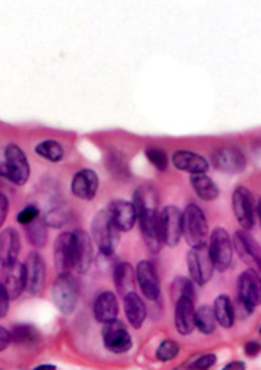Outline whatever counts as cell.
Wrapping results in <instances>:
<instances>
[{
	"label": "cell",
	"mask_w": 261,
	"mask_h": 370,
	"mask_svg": "<svg viewBox=\"0 0 261 370\" xmlns=\"http://www.w3.org/2000/svg\"><path fill=\"white\" fill-rule=\"evenodd\" d=\"M119 233L121 231H119L116 223L113 221L108 209H102L94 215L93 223H91V234H93L96 245L103 256L110 257L115 254L119 240H121Z\"/></svg>",
	"instance_id": "1"
},
{
	"label": "cell",
	"mask_w": 261,
	"mask_h": 370,
	"mask_svg": "<svg viewBox=\"0 0 261 370\" xmlns=\"http://www.w3.org/2000/svg\"><path fill=\"white\" fill-rule=\"evenodd\" d=\"M182 233L191 248L207 247L208 223L207 216L197 204H189L182 212Z\"/></svg>",
	"instance_id": "2"
},
{
	"label": "cell",
	"mask_w": 261,
	"mask_h": 370,
	"mask_svg": "<svg viewBox=\"0 0 261 370\" xmlns=\"http://www.w3.org/2000/svg\"><path fill=\"white\" fill-rule=\"evenodd\" d=\"M79 283L70 273L58 275L52 285V298L61 314H72L79 303Z\"/></svg>",
	"instance_id": "3"
},
{
	"label": "cell",
	"mask_w": 261,
	"mask_h": 370,
	"mask_svg": "<svg viewBox=\"0 0 261 370\" xmlns=\"http://www.w3.org/2000/svg\"><path fill=\"white\" fill-rule=\"evenodd\" d=\"M5 179L14 185H24L30 178V165L25 152L18 144H5Z\"/></svg>",
	"instance_id": "4"
},
{
	"label": "cell",
	"mask_w": 261,
	"mask_h": 370,
	"mask_svg": "<svg viewBox=\"0 0 261 370\" xmlns=\"http://www.w3.org/2000/svg\"><path fill=\"white\" fill-rule=\"evenodd\" d=\"M208 249L216 270L225 271L230 267L231 261H234V242L224 228H216L210 234Z\"/></svg>",
	"instance_id": "5"
},
{
	"label": "cell",
	"mask_w": 261,
	"mask_h": 370,
	"mask_svg": "<svg viewBox=\"0 0 261 370\" xmlns=\"http://www.w3.org/2000/svg\"><path fill=\"white\" fill-rule=\"evenodd\" d=\"M186 264H188V271L191 281L197 285L207 284L211 276H213L215 264L211 259L208 245L202 248H191L186 256Z\"/></svg>",
	"instance_id": "6"
},
{
	"label": "cell",
	"mask_w": 261,
	"mask_h": 370,
	"mask_svg": "<svg viewBox=\"0 0 261 370\" xmlns=\"http://www.w3.org/2000/svg\"><path fill=\"white\" fill-rule=\"evenodd\" d=\"M231 207L239 226L244 231H250L255 226V216H257V207L255 201L249 188L246 187H236L234 195H231Z\"/></svg>",
	"instance_id": "7"
},
{
	"label": "cell",
	"mask_w": 261,
	"mask_h": 370,
	"mask_svg": "<svg viewBox=\"0 0 261 370\" xmlns=\"http://www.w3.org/2000/svg\"><path fill=\"white\" fill-rule=\"evenodd\" d=\"M102 339L105 348L115 354H124L130 352L133 347V339L129 330H127V326L117 319L103 325Z\"/></svg>",
	"instance_id": "8"
},
{
	"label": "cell",
	"mask_w": 261,
	"mask_h": 370,
	"mask_svg": "<svg viewBox=\"0 0 261 370\" xmlns=\"http://www.w3.org/2000/svg\"><path fill=\"white\" fill-rule=\"evenodd\" d=\"M160 233L167 247H177L182 239V211L177 206H166L160 211Z\"/></svg>",
	"instance_id": "9"
},
{
	"label": "cell",
	"mask_w": 261,
	"mask_h": 370,
	"mask_svg": "<svg viewBox=\"0 0 261 370\" xmlns=\"http://www.w3.org/2000/svg\"><path fill=\"white\" fill-rule=\"evenodd\" d=\"M93 259L94 251L89 235L82 229H75L72 233V270L77 273H87L93 265Z\"/></svg>",
	"instance_id": "10"
},
{
	"label": "cell",
	"mask_w": 261,
	"mask_h": 370,
	"mask_svg": "<svg viewBox=\"0 0 261 370\" xmlns=\"http://www.w3.org/2000/svg\"><path fill=\"white\" fill-rule=\"evenodd\" d=\"M238 300L253 311L261 304V276L257 270H244L238 278Z\"/></svg>",
	"instance_id": "11"
},
{
	"label": "cell",
	"mask_w": 261,
	"mask_h": 370,
	"mask_svg": "<svg viewBox=\"0 0 261 370\" xmlns=\"http://www.w3.org/2000/svg\"><path fill=\"white\" fill-rule=\"evenodd\" d=\"M135 270H136V283L144 298L151 300V302L158 300L161 293V284L155 265L151 261H141L138 262Z\"/></svg>",
	"instance_id": "12"
},
{
	"label": "cell",
	"mask_w": 261,
	"mask_h": 370,
	"mask_svg": "<svg viewBox=\"0 0 261 370\" xmlns=\"http://www.w3.org/2000/svg\"><path fill=\"white\" fill-rule=\"evenodd\" d=\"M0 283L4 284L11 300L18 298L27 289L25 265L18 261L10 265H4L2 273H0Z\"/></svg>",
	"instance_id": "13"
},
{
	"label": "cell",
	"mask_w": 261,
	"mask_h": 370,
	"mask_svg": "<svg viewBox=\"0 0 261 370\" xmlns=\"http://www.w3.org/2000/svg\"><path fill=\"white\" fill-rule=\"evenodd\" d=\"M25 275H27V290L32 295H38V293L44 289L46 284V262L42 256L37 251H32L27 256L25 261Z\"/></svg>",
	"instance_id": "14"
},
{
	"label": "cell",
	"mask_w": 261,
	"mask_h": 370,
	"mask_svg": "<svg viewBox=\"0 0 261 370\" xmlns=\"http://www.w3.org/2000/svg\"><path fill=\"white\" fill-rule=\"evenodd\" d=\"M213 164L224 173H241L246 168L244 152L236 146H224L215 151Z\"/></svg>",
	"instance_id": "15"
},
{
	"label": "cell",
	"mask_w": 261,
	"mask_h": 370,
	"mask_svg": "<svg viewBox=\"0 0 261 370\" xmlns=\"http://www.w3.org/2000/svg\"><path fill=\"white\" fill-rule=\"evenodd\" d=\"M171 160L175 168L180 171H186L191 176H194V174H205L210 168V164L205 157L188 149L175 151Z\"/></svg>",
	"instance_id": "16"
},
{
	"label": "cell",
	"mask_w": 261,
	"mask_h": 370,
	"mask_svg": "<svg viewBox=\"0 0 261 370\" xmlns=\"http://www.w3.org/2000/svg\"><path fill=\"white\" fill-rule=\"evenodd\" d=\"M70 190H72L74 197H77L79 199H84V201L93 199L98 190L97 173L89 168H83L80 171H77L72 178Z\"/></svg>",
	"instance_id": "17"
},
{
	"label": "cell",
	"mask_w": 261,
	"mask_h": 370,
	"mask_svg": "<svg viewBox=\"0 0 261 370\" xmlns=\"http://www.w3.org/2000/svg\"><path fill=\"white\" fill-rule=\"evenodd\" d=\"M108 212L111 215L113 221L116 223L119 231H130L138 221L136 209L133 206V202L125 199H115L110 202Z\"/></svg>",
	"instance_id": "18"
},
{
	"label": "cell",
	"mask_w": 261,
	"mask_h": 370,
	"mask_svg": "<svg viewBox=\"0 0 261 370\" xmlns=\"http://www.w3.org/2000/svg\"><path fill=\"white\" fill-rule=\"evenodd\" d=\"M234 248L238 251V254L246 261H250L261 270V247L249 231L239 229L234 235Z\"/></svg>",
	"instance_id": "19"
},
{
	"label": "cell",
	"mask_w": 261,
	"mask_h": 370,
	"mask_svg": "<svg viewBox=\"0 0 261 370\" xmlns=\"http://www.w3.org/2000/svg\"><path fill=\"white\" fill-rule=\"evenodd\" d=\"M93 314L97 322L102 325L116 320L119 314V303L115 293L110 290H103L98 293L93 304Z\"/></svg>",
	"instance_id": "20"
},
{
	"label": "cell",
	"mask_w": 261,
	"mask_h": 370,
	"mask_svg": "<svg viewBox=\"0 0 261 370\" xmlns=\"http://www.w3.org/2000/svg\"><path fill=\"white\" fill-rule=\"evenodd\" d=\"M53 262L58 275L72 270V233H63L55 242Z\"/></svg>",
	"instance_id": "21"
},
{
	"label": "cell",
	"mask_w": 261,
	"mask_h": 370,
	"mask_svg": "<svg viewBox=\"0 0 261 370\" xmlns=\"http://www.w3.org/2000/svg\"><path fill=\"white\" fill-rule=\"evenodd\" d=\"M194 302L191 300H179L175 302L174 325L182 336H189L194 331Z\"/></svg>",
	"instance_id": "22"
},
{
	"label": "cell",
	"mask_w": 261,
	"mask_h": 370,
	"mask_svg": "<svg viewBox=\"0 0 261 370\" xmlns=\"http://www.w3.org/2000/svg\"><path fill=\"white\" fill-rule=\"evenodd\" d=\"M124 311L129 323L135 330H139L144 325L147 317V309L144 300L141 298L136 292H130L124 297Z\"/></svg>",
	"instance_id": "23"
},
{
	"label": "cell",
	"mask_w": 261,
	"mask_h": 370,
	"mask_svg": "<svg viewBox=\"0 0 261 370\" xmlns=\"http://www.w3.org/2000/svg\"><path fill=\"white\" fill-rule=\"evenodd\" d=\"M20 251V239L19 234L13 228L5 229L0 233V264L10 265L18 261Z\"/></svg>",
	"instance_id": "24"
},
{
	"label": "cell",
	"mask_w": 261,
	"mask_h": 370,
	"mask_svg": "<svg viewBox=\"0 0 261 370\" xmlns=\"http://www.w3.org/2000/svg\"><path fill=\"white\" fill-rule=\"evenodd\" d=\"M136 283V270L129 262H119L115 267V284L117 292L125 297L127 293L133 292Z\"/></svg>",
	"instance_id": "25"
},
{
	"label": "cell",
	"mask_w": 261,
	"mask_h": 370,
	"mask_svg": "<svg viewBox=\"0 0 261 370\" xmlns=\"http://www.w3.org/2000/svg\"><path fill=\"white\" fill-rule=\"evenodd\" d=\"M213 311H215V317L216 322L219 323L225 330H229L235 325V309H234V303L229 295H217L213 304Z\"/></svg>",
	"instance_id": "26"
},
{
	"label": "cell",
	"mask_w": 261,
	"mask_h": 370,
	"mask_svg": "<svg viewBox=\"0 0 261 370\" xmlns=\"http://www.w3.org/2000/svg\"><path fill=\"white\" fill-rule=\"evenodd\" d=\"M189 183H191V187L197 197L203 201H213L219 197V188H217L215 180L207 176V174H194L189 179Z\"/></svg>",
	"instance_id": "27"
},
{
	"label": "cell",
	"mask_w": 261,
	"mask_h": 370,
	"mask_svg": "<svg viewBox=\"0 0 261 370\" xmlns=\"http://www.w3.org/2000/svg\"><path fill=\"white\" fill-rule=\"evenodd\" d=\"M216 317H215V311L210 306H200L197 308L194 312V326L199 330L202 334L205 336H210L213 334L216 330Z\"/></svg>",
	"instance_id": "28"
},
{
	"label": "cell",
	"mask_w": 261,
	"mask_h": 370,
	"mask_svg": "<svg viewBox=\"0 0 261 370\" xmlns=\"http://www.w3.org/2000/svg\"><path fill=\"white\" fill-rule=\"evenodd\" d=\"M39 331L32 325H18L14 326L11 333V340L18 345L34 347L39 342Z\"/></svg>",
	"instance_id": "29"
},
{
	"label": "cell",
	"mask_w": 261,
	"mask_h": 370,
	"mask_svg": "<svg viewBox=\"0 0 261 370\" xmlns=\"http://www.w3.org/2000/svg\"><path fill=\"white\" fill-rule=\"evenodd\" d=\"M34 152H37L39 157L46 159L52 164L61 162L63 157H65V149H63L61 143L55 142V140H44V142L38 143L37 148H34Z\"/></svg>",
	"instance_id": "30"
},
{
	"label": "cell",
	"mask_w": 261,
	"mask_h": 370,
	"mask_svg": "<svg viewBox=\"0 0 261 370\" xmlns=\"http://www.w3.org/2000/svg\"><path fill=\"white\" fill-rule=\"evenodd\" d=\"M171 293L174 298V303L179 302V300H191V302H196V288L194 283L191 281V278H185V276H179L174 279Z\"/></svg>",
	"instance_id": "31"
},
{
	"label": "cell",
	"mask_w": 261,
	"mask_h": 370,
	"mask_svg": "<svg viewBox=\"0 0 261 370\" xmlns=\"http://www.w3.org/2000/svg\"><path fill=\"white\" fill-rule=\"evenodd\" d=\"M47 225L44 220H37L33 221L32 225L25 226V233H27V239L32 243L33 247H44L47 243Z\"/></svg>",
	"instance_id": "32"
},
{
	"label": "cell",
	"mask_w": 261,
	"mask_h": 370,
	"mask_svg": "<svg viewBox=\"0 0 261 370\" xmlns=\"http://www.w3.org/2000/svg\"><path fill=\"white\" fill-rule=\"evenodd\" d=\"M179 353H180L179 342H175L174 339H165L160 342L157 352H155V356H157V359L161 362H169L177 358Z\"/></svg>",
	"instance_id": "33"
},
{
	"label": "cell",
	"mask_w": 261,
	"mask_h": 370,
	"mask_svg": "<svg viewBox=\"0 0 261 370\" xmlns=\"http://www.w3.org/2000/svg\"><path fill=\"white\" fill-rule=\"evenodd\" d=\"M146 157L149 159V162L157 168L158 171H166L169 165V157L166 152L158 148V146H147L146 148Z\"/></svg>",
	"instance_id": "34"
},
{
	"label": "cell",
	"mask_w": 261,
	"mask_h": 370,
	"mask_svg": "<svg viewBox=\"0 0 261 370\" xmlns=\"http://www.w3.org/2000/svg\"><path fill=\"white\" fill-rule=\"evenodd\" d=\"M216 364V354L215 353H205L189 361L185 370H210Z\"/></svg>",
	"instance_id": "35"
},
{
	"label": "cell",
	"mask_w": 261,
	"mask_h": 370,
	"mask_svg": "<svg viewBox=\"0 0 261 370\" xmlns=\"http://www.w3.org/2000/svg\"><path fill=\"white\" fill-rule=\"evenodd\" d=\"M39 218V209L37 206H27L20 211L16 216L18 223H20L23 226L32 225L33 221H37Z\"/></svg>",
	"instance_id": "36"
},
{
	"label": "cell",
	"mask_w": 261,
	"mask_h": 370,
	"mask_svg": "<svg viewBox=\"0 0 261 370\" xmlns=\"http://www.w3.org/2000/svg\"><path fill=\"white\" fill-rule=\"evenodd\" d=\"M10 295L6 289L4 288V284L0 283V319L6 317V314L10 311Z\"/></svg>",
	"instance_id": "37"
},
{
	"label": "cell",
	"mask_w": 261,
	"mask_h": 370,
	"mask_svg": "<svg viewBox=\"0 0 261 370\" xmlns=\"http://www.w3.org/2000/svg\"><path fill=\"white\" fill-rule=\"evenodd\" d=\"M8 209H10L8 198H6L5 195L0 192V228L4 226L6 216H8Z\"/></svg>",
	"instance_id": "38"
},
{
	"label": "cell",
	"mask_w": 261,
	"mask_h": 370,
	"mask_svg": "<svg viewBox=\"0 0 261 370\" xmlns=\"http://www.w3.org/2000/svg\"><path fill=\"white\" fill-rule=\"evenodd\" d=\"M244 353L249 356V358H255L257 354L261 353V344L257 340H249L248 344L244 345Z\"/></svg>",
	"instance_id": "39"
},
{
	"label": "cell",
	"mask_w": 261,
	"mask_h": 370,
	"mask_svg": "<svg viewBox=\"0 0 261 370\" xmlns=\"http://www.w3.org/2000/svg\"><path fill=\"white\" fill-rule=\"evenodd\" d=\"M11 342V333L6 328L0 326V352H4L5 348H8Z\"/></svg>",
	"instance_id": "40"
},
{
	"label": "cell",
	"mask_w": 261,
	"mask_h": 370,
	"mask_svg": "<svg viewBox=\"0 0 261 370\" xmlns=\"http://www.w3.org/2000/svg\"><path fill=\"white\" fill-rule=\"evenodd\" d=\"M222 370H246V362L244 361H231Z\"/></svg>",
	"instance_id": "41"
},
{
	"label": "cell",
	"mask_w": 261,
	"mask_h": 370,
	"mask_svg": "<svg viewBox=\"0 0 261 370\" xmlns=\"http://www.w3.org/2000/svg\"><path fill=\"white\" fill-rule=\"evenodd\" d=\"M32 370H56V366H53V364H41V366L34 367Z\"/></svg>",
	"instance_id": "42"
},
{
	"label": "cell",
	"mask_w": 261,
	"mask_h": 370,
	"mask_svg": "<svg viewBox=\"0 0 261 370\" xmlns=\"http://www.w3.org/2000/svg\"><path fill=\"white\" fill-rule=\"evenodd\" d=\"M257 215H258V220H260V225H261V198L258 199V204H257Z\"/></svg>",
	"instance_id": "43"
},
{
	"label": "cell",
	"mask_w": 261,
	"mask_h": 370,
	"mask_svg": "<svg viewBox=\"0 0 261 370\" xmlns=\"http://www.w3.org/2000/svg\"><path fill=\"white\" fill-rule=\"evenodd\" d=\"M260 334H261V328H260Z\"/></svg>",
	"instance_id": "44"
}]
</instances>
